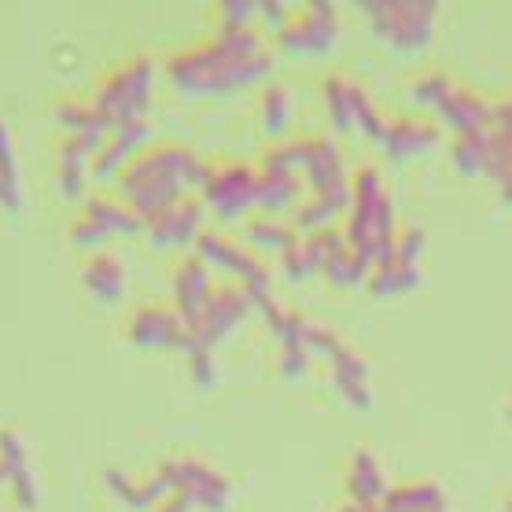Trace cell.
<instances>
[{"label": "cell", "instance_id": "6da1fadb", "mask_svg": "<svg viewBox=\"0 0 512 512\" xmlns=\"http://www.w3.org/2000/svg\"><path fill=\"white\" fill-rule=\"evenodd\" d=\"M269 70H273V52L266 48V34L244 26V30H218L210 41L181 48L166 63V78L181 93L225 96L266 82Z\"/></svg>", "mask_w": 512, "mask_h": 512}, {"label": "cell", "instance_id": "7a4b0ae2", "mask_svg": "<svg viewBox=\"0 0 512 512\" xmlns=\"http://www.w3.org/2000/svg\"><path fill=\"white\" fill-rule=\"evenodd\" d=\"M210 163L188 144L177 140H155L144 152H137L126 163V170L115 177V196L126 203L140 222H148L188 192H199Z\"/></svg>", "mask_w": 512, "mask_h": 512}, {"label": "cell", "instance_id": "3957f363", "mask_svg": "<svg viewBox=\"0 0 512 512\" xmlns=\"http://www.w3.org/2000/svg\"><path fill=\"white\" fill-rule=\"evenodd\" d=\"M152 82L155 63L148 56H133L96 78L93 93H89V107L104 118L107 126L140 122L152 107Z\"/></svg>", "mask_w": 512, "mask_h": 512}, {"label": "cell", "instance_id": "277c9868", "mask_svg": "<svg viewBox=\"0 0 512 512\" xmlns=\"http://www.w3.org/2000/svg\"><path fill=\"white\" fill-rule=\"evenodd\" d=\"M361 12L373 26V34L395 52H424L435 34L439 4L435 0H369Z\"/></svg>", "mask_w": 512, "mask_h": 512}, {"label": "cell", "instance_id": "5b68a950", "mask_svg": "<svg viewBox=\"0 0 512 512\" xmlns=\"http://www.w3.org/2000/svg\"><path fill=\"white\" fill-rule=\"evenodd\" d=\"M251 306L255 303H251V295H247L240 284H233V280L214 284V288L203 295V303L196 306V314L185 321L192 347L214 350L247 314H251Z\"/></svg>", "mask_w": 512, "mask_h": 512}, {"label": "cell", "instance_id": "8992f818", "mask_svg": "<svg viewBox=\"0 0 512 512\" xmlns=\"http://www.w3.org/2000/svg\"><path fill=\"white\" fill-rule=\"evenodd\" d=\"M255 188H258V170L244 159H225V163H210L203 185H199V199L203 207L214 210V218L222 222H236L247 210L255 207Z\"/></svg>", "mask_w": 512, "mask_h": 512}, {"label": "cell", "instance_id": "52a82bcc", "mask_svg": "<svg viewBox=\"0 0 512 512\" xmlns=\"http://www.w3.org/2000/svg\"><path fill=\"white\" fill-rule=\"evenodd\" d=\"M192 247H196V258H203L210 269H222L225 277H233V284H240V288L251 295V303L262 299V295H269L273 277H269L266 262L258 255H251L244 244H236V240L214 233V229H203Z\"/></svg>", "mask_w": 512, "mask_h": 512}, {"label": "cell", "instance_id": "ba28073f", "mask_svg": "<svg viewBox=\"0 0 512 512\" xmlns=\"http://www.w3.org/2000/svg\"><path fill=\"white\" fill-rule=\"evenodd\" d=\"M339 34V15L336 4H303L291 8L288 23L277 30V45L291 56H325L336 45Z\"/></svg>", "mask_w": 512, "mask_h": 512}, {"label": "cell", "instance_id": "9c48e42d", "mask_svg": "<svg viewBox=\"0 0 512 512\" xmlns=\"http://www.w3.org/2000/svg\"><path fill=\"white\" fill-rule=\"evenodd\" d=\"M126 336L144 350H192L185 317L174 303H140L126 321Z\"/></svg>", "mask_w": 512, "mask_h": 512}, {"label": "cell", "instance_id": "30bf717a", "mask_svg": "<svg viewBox=\"0 0 512 512\" xmlns=\"http://www.w3.org/2000/svg\"><path fill=\"white\" fill-rule=\"evenodd\" d=\"M159 472L170 479V487L174 490L192 494L196 509H207V512L229 509V494H233V487H229V479H225L218 468H210L207 461H196V457H174V461H163Z\"/></svg>", "mask_w": 512, "mask_h": 512}, {"label": "cell", "instance_id": "8fae6325", "mask_svg": "<svg viewBox=\"0 0 512 512\" xmlns=\"http://www.w3.org/2000/svg\"><path fill=\"white\" fill-rule=\"evenodd\" d=\"M203 218H207V207L199 196H181L174 207H166L163 214H155L144 222V236L155 251H177V247H192L196 236L203 233Z\"/></svg>", "mask_w": 512, "mask_h": 512}, {"label": "cell", "instance_id": "7c38bea8", "mask_svg": "<svg viewBox=\"0 0 512 512\" xmlns=\"http://www.w3.org/2000/svg\"><path fill=\"white\" fill-rule=\"evenodd\" d=\"M148 144H152V122H148V118H140V122H118V126L107 129L100 152L93 155L89 177H93L96 185L115 181V177L126 170L129 159H133L137 152H144Z\"/></svg>", "mask_w": 512, "mask_h": 512}, {"label": "cell", "instance_id": "4fadbf2b", "mask_svg": "<svg viewBox=\"0 0 512 512\" xmlns=\"http://www.w3.org/2000/svg\"><path fill=\"white\" fill-rule=\"evenodd\" d=\"M439 137H443V133H439V122L398 115V118H387L384 133H380L376 144H380L395 163H406V159H424L428 152H435Z\"/></svg>", "mask_w": 512, "mask_h": 512}, {"label": "cell", "instance_id": "5bb4252c", "mask_svg": "<svg viewBox=\"0 0 512 512\" xmlns=\"http://www.w3.org/2000/svg\"><path fill=\"white\" fill-rule=\"evenodd\" d=\"M303 177H306L310 196H336V192H347L350 177H347V163H343V152L336 148V140L310 137V159H306Z\"/></svg>", "mask_w": 512, "mask_h": 512}, {"label": "cell", "instance_id": "9a60e30c", "mask_svg": "<svg viewBox=\"0 0 512 512\" xmlns=\"http://www.w3.org/2000/svg\"><path fill=\"white\" fill-rule=\"evenodd\" d=\"M328 380L336 387L343 402L358 413L373 409V391H369V361L361 358L354 347H343L336 358H328Z\"/></svg>", "mask_w": 512, "mask_h": 512}, {"label": "cell", "instance_id": "2e32d148", "mask_svg": "<svg viewBox=\"0 0 512 512\" xmlns=\"http://www.w3.org/2000/svg\"><path fill=\"white\" fill-rule=\"evenodd\" d=\"M490 111H494V100L472 93L465 85H457L439 100L435 115L443 118V126H450L461 137V133H476V129H490Z\"/></svg>", "mask_w": 512, "mask_h": 512}, {"label": "cell", "instance_id": "e0dca14e", "mask_svg": "<svg viewBox=\"0 0 512 512\" xmlns=\"http://www.w3.org/2000/svg\"><path fill=\"white\" fill-rule=\"evenodd\" d=\"M104 483L129 512H152L159 501L174 494V487H170V479H166L163 472H155L152 479H133V476H126V472H118V468H107Z\"/></svg>", "mask_w": 512, "mask_h": 512}, {"label": "cell", "instance_id": "ac0fdd59", "mask_svg": "<svg viewBox=\"0 0 512 512\" xmlns=\"http://www.w3.org/2000/svg\"><path fill=\"white\" fill-rule=\"evenodd\" d=\"M82 288L100 303H118L126 295V266L111 251H93L82 262Z\"/></svg>", "mask_w": 512, "mask_h": 512}, {"label": "cell", "instance_id": "d6986e66", "mask_svg": "<svg viewBox=\"0 0 512 512\" xmlns=\"http://www.w3.org/2000/svg\"><path fill=\"white\" fill-rule=\"evenodd\" d=\"M170 288H174V306L177 314L192 317L196 314V306L203 303V295L214 288V277H210V266L203 258L196 255H185L181 262L174 266V280H170Z\"/></svg>", "mask_w": 512, "mask_h": 512}, {"label": "cell", "instance_id": "ffe728a7", "mask_svg": "<svg viewBox=\"0 0 512 512\" xmlns=\"http://www.w3.org/2000/svg\"><path fill=\"white\" fill-rule=\"evenodd\" d=\"M446 509V494L435 479H417L402 487H387V494L373 505V512H435Z\"/></svg>", "mask_w": 512, "mask_h": 512}, {"label": "cell", "instance_id": "44dd1931", "mask_svg": "<svg viewBox=\"0 0 512 512\" xmlns=\"http://www.w3.org/2000/svg\"><path fill=\"white\" fill-rule=\"evenodd\" d=\"M85 218H93L107 236H133V233H144V222H140L137 214L122 203L118 196L111 192H89L85 196V207H82Z\"/></svg>", "mask_w": 512, "mask_h": 512}, {"label": "cell", "instance_id": "7402d4cb", "mask_svg": "<svg viewBox=\"0 0 512 512\" xmlns=\"http://www.w3.org/2000/svg\"><path fill=\"white\" fill-rule=\"evenodd\" d=\"M347 494L354 505H376L387 494V476L369 450H354L347 465Z\"/></svg>", "mask_w": 512, "mask_h": 512}, {"label": "cell", "instance_id": "603a6c76", "mask_svg": "<svg viewBox=\"0 0 512 512\" xmlns=\"http://www.w3.org/2000/svg\"><path fill=\"white\" fill-rule=\"evenodd\" d=\"M303 203V181L299 174H262L258 170V188H255V207L262 210V218L284 214V210Z\"/></svg>", "mask_w": 512, "mask_h": 512}, {"label": "cell", "instance_id": "cb8c5ba5", "mask_svg": "<svg viewBox=\"0 0 512 512\" xmlns=\"http://www.w3.org/2000/svg\"><path fill=\"white\" fill-rule=\"evenodd\" d=\"M258 314L266 317L269 332L277 336L280 347H303V332H306V321L310 317L295 314V310H288V306H280L273 295H262V299H255Z\"/></svg>", "mask_w": 512, "mask_h": 512}, {"label": "cell", "instance_id": "d4e9b609", "mask_svg": "<svg viewBox=\"0 0 512 512\" xmlns=\"http://www.w3.org/2000/svg\"><path fill=\"white\" fill-rule=\"evenodd\" d=\"M358 93L361 85L354 78H347V74H332L325 82V111L339 133L354 129V100H358Z\"/></svg>", "mask_w": 512, "mask_h": 512}, {"label": "cell", "instance_id": "484cf974", "mask_svg": "<svg viewBox=\"0 0 512 512\" xmlns=\"http://www.w3.org/2000/svg\"><path fill=\"white\" fill-rule=\"evenodd\" d=\"M369 269H373V262L361 251H354V247H343V251H336L332 258L321 262V273H325L332 288H361L369 280Z\"/></svg>", "mask_w": 512, "mask_h": 512}, {"label": "cell", "instance_id": "4316f807", "mask_svg": "<svg viewBox=\"0 0 512 512\" xmlns=\"http://www.w3.org/2000/svg\"><path fill=\"white\" fill-rule=\"evenodd\" d=\"M369 291L376 299H395V295H406L420 284V266H406V262H387V266L369 269Z\"/></svg>", "mask_w": 512, "mask_h": 512}, {"label": "cell", "instance_id": "83f0119b", "mask_svg": "<svg viewBox=\"0 0 512 512\" xmlns=\"http://www.w3.org/2000/svg\"><path fill=\"white\" fill-rule=\"evenodd\" d=\"M280 269L291 284H303V280L321 273V247L314 236H295V244L280 251Z\"/></svg>", "mask_w": 512, "mask_h": 512}, {"label": "cell", "instance_id": "f1b7e54d", "mask_svg": "<svg viewBox=\"0 0 512 512\" xmlns=\"http://www.w3.org/2000/svg\"><path fill=\"white\" fill-rule=\"evenodd\" d=\"M0 207L19 210L23 207V192H19V163H15V144L12 129L0 118Z\"/></svg>", "mask_w": 512, "mask_h": 512}, {"label": "cell", "instance_id": "f546056e", "mask_svg": "<svg viewBox=\"0 0 512 512\" xmlns=\"http://www.w3.org/2000/svg\"><path fill=\"white\" fill-rule=\"evenodd\" d=\"M295 229L288 222H277V218H251L244 222V247H262V251H284V247L295 244Z\"/></svg>", "mask_w": 512, "mask_h": 512}, {"label": "cell", "instance_id": "4dcf8cb0", "mask_svg": "<svg viewBox=\"0 0 512 512\" xmlns=\"http://www.w3.org/2000/svg\"><path fill=\"white\" fill-rule=\"evenodd\" d=\"M487 137L490 129H476V133H461L450 144V163H454L457 174L476 177L483 174V163H487Z\"/></svg>", "mask_w": 512, "mask_h": 512}, {"label": "cell", "instance_id": "1f68e13d", "mask_svg": "<svg viewBox=\"0 0 512 512\" xmlns=\"http://www.w3.org/2000/svg\"><path fill=\"white\" fill-rule=\"evenodd\" d=\"M258 118H262V129L269 137H284L288 133V118H291V96L284 85H269L262 93V104H258Z\"/></svg>", "mask_w": 512, "mask_h": 512}, {"label": "cell", "instance_id": "d6a6232c", "mask_svg": "<svg viewBox=\"0 0 512 512\" xmlns=\"http://www.w3.org/2000/svg\"><path fill=\"white\" fill-rule=\"evenodd\" d=\"M56 122L67 133H107V122L100 115H96L93 107H89V100H59L56 104Z\"/></svg>", "mask_w": 512, "mask_h": 512}, {"label": "cell", "instance_id": "836d02e7", "mask_svg": "<svg viewBox=\"0 0 512 512\" xmlns=\"http://www.w3.org/2000/svg\"><path fill=\"white\" fill-rule=\"evenodd\" d=\"M509 129H490L487 137V163H483V174L501 188V196H509Z\"/></svg>", "mask_w": 512, "mask_h": 512}, {"label": "cell", "instance_id": "e575fe53", "mask_svg": "<svg viewBox=\"0 0 512 512\" xmlns=\"http://www.w3.org/2000/svg\"><path fill=\"white\" fill-rule=\"evenodd\" d=\"M347 347L343 336H339L336 328L321 325V321H306V332H303V350L310 358H336L339 350Z\"/></svg>", "mask_w": 512, "mask_h": 512}, {"label": "cell", "instance_id": "d590c367", "mask_svg": "<svg viewBox=\"0 0 512 512\" xmlns=\"http://www.w3.org/2000/svg\"><path fill=\"white\" fill-rule=\"evenodd\" d=\"M450 89H454V78H450V74H443V70H431V74H424V78H417V82H413V89H409V93H413V100H417V104H424V107H431V111H435V107H439V100H443Z\"/></svg>", "mask_w": 512, "mask_h": 512}, {"label": "cell", "instance_id": "8d00e7d4", "mask_svg": "<svg viewBox=\"0 0 512 512\" xmlns=\"http://www.w3.org/2000/svg\"><path fill=\"white\" fill-rule=\"evenodd\" d=\"M424 244H428V236L420 225H406V229H398L391 247H395V262H406V266H417L420 255H424Z\"/></svg>", "mask_w": 512, "mask_h": 512}, {"label": "cell", "instance_id": "74e56055", "mask_svg": "<svg viewBox=\"0 0 512 512\" xmlns=\"http://www.w3.org/2000/svg\"><path fill=\"white\" fill-rule=\"evenodd\" d=\"M0 465H4L8 476L26 468V443L15 428H0Z\"/></svg>", "mask_w": 512, "mask_h": 512}, {"label": "cell", "instance_id": "f35d334b", "mask_svg": "<svg viewBox=\"0 0 512 512\" xmlns=\"http://www.w3.org/2000/svg\"><path fill=\"white\" fill-rule=\"evenodd\" d=\"M255 23V4L251 0H225L218 4V30H244Z\"/></svg>", "mask_w": 512, "mask_h": 512}, {"label": "cell", "instance_id": "ab89813d", "mask_svg": "<svg viewBox=\"0 0 512 512\" xmlns=\"http://www.w3.org/2000/svg\"><path fill=\"white\" fill-rule=\"evenodd\" d=\"M107 240H111V236H107L93 218H85V214H78L74 225H70V244L82 247V251H96V247H104Z\"/></svg>", "mask_w": 512, "mask_h": 512}, {"label": "cell", "instance_id": "60d3db41", "mask_svg": "<svg viewBox=\"0 0 512 512\" xmlns=\"http://www.w3.org/2000/svg\"><path fill=\"white\" fill-rule=\"evenodd\" d=\"M8 490H12V498H15V505H19V509H26V512L37 509V483H34V472H30V465L8 476Z\"/></svg>", "mask_w": 512, "mask_h": 512}, {"label": "cell", "instance_id": "b9f144b4", "mask_svg": "<svg viewBox=\"0 0 512 512\" xmlns=\"http://www.w3.org/2000/svg\"><path fill=\"white\" fill-rule=\"evenodd\" d=\"M277 369L284 380H303L310 373V354L303 347H280Z\"/></svg>", "mask_w": 512, "mask_h": 512}, {"label": "cell", "instance_id": "7bdbcfd3", "mask_svg": "<svg viewBox=\"0 0 512 512\" xmlns=\"http://www.w3.org/2000/svg\"><path fill=\"white\" fill-rule=\"evenodd\" d=\"M188 376L196 387H210L214 384V350H188Z\"/></svg>", "mask_w": 512, "mask_h": 512}, {"label": "cell", "instance_id": "ee69618b", "mask_svg": "<svg viewBox=\"0 0 512 512\" xmlns=\"http://www.w3.org/2000/svg\"><path fill=\"white\" fill-rule=\"evenodd\" d=\"M288 15H291V4H280V0H262V4H255V19H262L273 34L288 23Z\"/></svg>", "mask_w": 512, "mask_h": 512}, {"label": "cell", "instance_id": "f6af8a7d", "mask_svg": "<svg viewBox=\"0 0 512 512\" xmlns=\"http://www.w3.org/2000/svg\"><path fill=\"white\" fill-rule=\"evenodd\" d=\"M192 509H196V501H192V494H185V490H174V494L159 501V505H155L152 512H192Z\"/></svg>", "mask_w": 512, "mask_h": 512}, {"label": "cell", "instance_id": "bcb514c9", "mask_svg": "<svg viewBox=\"0 0 512 512\" xmlns=\"http://www.w3.org/2000/svg\"><path fill=\"white\" fill-rule=\"evenodd\" d=\"M339 512H373V505H354V501H347V505H339Z\"/></svg>", "mask_w": 512, "mask_h": 512}, {"label": "cell", "instance_id": "7dc6e473", "mask_svg": "<svg viewBox=\"0 0 512 512\" xmlns=\"http://www.w3.org/2000/svg\"><path fill=\"white\" fill-rule=\"evenodd\" d=\"M0 487H8V472H4V465H0Z\"/></svg>", "mask_w": 512, "mask_h": 512}, {"label": "cell", "instance_id": "c3c4849f", "mask_svg": "<svg viewBox=\"0 0 512 512\" xmlns=\"http://www.w3.org/2000/svg\"><path fill=\"white\" fill-rule=\"evenodd\" d=\"M435 512H446V509H435Z\"/></svg>", "mask_w": 512, "mask_h": 512}]
</instances>
